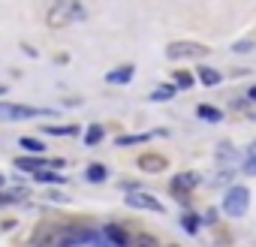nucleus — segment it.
Listing matches in <instances>:
<instances>
[{"label":"nucleus","mask_w":256,"mask_h":247,"mask_svg":"<svg viewBox=\"0 0 256 247\" xmlns=\"http://www.w3.org/2000/svg\"><path fill=\"white\" fill-rule=\"evenodd\" d=\"M126 202H130L133 208H142V211H157V214H163V202H157V196L142 193V190H136V187L126 193Z\"/></svg>","instance_id":"7"},{"label":"nucleus","mask_w":256,"mask_h":247,"mask_svg":"<svg viewBox=\"0 0 256 247\" xmlns=\"http://www.w3.org/2000/svg\"><path fill=\"white\" fill-rule=\"evenodd\" d=\"M90 241H96V232H90L88 226H78V223L60 226L58 247H82V244H90Z\"/></svg>","instance_id":"2"},{"label":"nucleus","mask_w":256,"mask_h":247,"mask_svg":"<svg viewBox=\"0 0 256 247\" xmlns=\"http://www.w3.org/2000/svg\"><path fill=\"white\" fill-rule=\"evenodd\" d=\"M196 187H199V175H196V172H181V175L172 178V193H175V196H187V193H193Z\"/></svg>","instance_id":"8"},{"label":"nucleus","mask_w":256,"mask_h":247,"mask_svg":"<svg viewBox=\"0 0 256 247\" xmlns=\"http://www.w3.org/2000/svg\"><path fill=\"white\" fill-rule=\"evenodd\" d=\"M184 229H187L190 235H196V232H199V217H193V214H187V217H184Z\"/></svg>","instance_id":"23"},{"label":"nucleus","mask_w":256,"mask_h":247,"mask_svg":"<svg viewBox=\"0 0 256 247\" xmlns=\"http://www.w3.org/2000/svg\"><path fill=\"white\" fill-rule=\"evenodd\" d=\"M84 18V6H82V0H54L52 4V10H48V16H46V22H48V28H66L70 22H82Z\"/></svg>","instance_id":"1"},{"label":"nucleus","mask_w":256,"mask_h":247,"mask_svg":"<svg viewBox=\"0 0 256 247\" xmlns=\"http://www.w3.org/2000/svg\"><path fill=\"white\" fill-rule=\"evenodd\" d=\"M196 112H199V118H202V120H220V118H223V112H217L214 106H199Z\"/></svg>","instance_id":"18"},{"label":"nucleus","mask_w":256,"mask_h":247,"mask_svg":"<svg viewBox=\"0 0 256 247\" xmlns=\"http://www.w3.org/2000/svg\"><path fill=\"white\" fill-rule=\"evenodd\" d=\"M102 235H106V238H108V244H114V247H130V244H133V238L126 235L120 226H106V229H102Z\"/></svg>","instance_id":"9"},{"label":"nucleus","mask_w":256,"mask_h":247,"mask_svg":"<svg viewBox=\"0 0 256 247\" xmlns=\"http://www.w3.org/2000/svg\"><path fill=\"white\" fill-rule=\"evenodd\" d=\"M172 94H175V88H172V84H163V88H157V90L151 94V100H169Z\"/></svg>","instance_id":"21"},{"label":"nucleus","mask_w":256,"mask_h":247,"mask_svg":"<svg viewBox=\"0 0 256 247\" xmlns=\"http://www.w3.org/2000/svg\"><path fill=\"white\" fill-rule=\"evenodd\" d=\"M133 66H118V70H112L108 76H106V82H112V84H126V82H130L133 78Z\"/></svg>","instance_id":"11"},{"label":"nucleus","mask_w":256,"mask_h":247,"mask_svg":"<svg viewBox=\"0 0 256 247\" xmlns=\"http://www.w3.org/2000/svg\"><path fill=\"white\" fill-rule=\"evenodd\" d=\"M247 172H256V160H247Z\"/></svg>","instance_id":"27"},{"label":"nucleus","mask_w":256,"mask_h":247,"mask_svg":"<svg viewBox=\"0 0 256 247\" xmlns=\"http://www.w3.org/2000/svg\"><path fill=\"white\" fill-rule=\"evenodd\" d=\"M208 54V48L205 46H199V42H169L166 46V58H172V60H181V58H205Z\"/></svg>","instance_id":"5"},{"label":"nucleus","mask_w":256,"mask_h":247,"mask_svg":"<svg viewBox=\"0 0 256 247\" xmlns=\"http://www.w3.org/2000/svg\"><path fill=\"white\" fill-rule=\"evenodd\" d=\"M253 48V42L250 40H244V42H235V52H250Z\"/></svg>","instance_id":"25"},{"label":"nucleus","mask_w":256,"mask_h":247,"mask_svg":"<svg viewBox=\"0 0 256 247\" xmlns=\"http://www.w3.org/2000/svg\"><path fill=\"white\" fill-rule=\"evenodd\" d=\"M199 78H202V84H208V88H214V84H220V72L217 70H211V66H199V72H196Z\"/></svg>","instance_id":"13"},{"label":"nucleus","mask_w":256,"mask_h":247,"mask_svg":"<svg viewBox=\"0 0 256 247\" xmlns=\"http://www.w3.org/2000/svg\"><path fill=\"white\" fill-rule=\"evenodd\" d=\"M28 190L24 187H12V190H0V205H12V202H24Z\"/></svg>","instance_id":"12"},{"label":"nucleus","mask_w":256,"mask_h":247,"mask_svg":"<svg viewBox=\"0 0 256 247\" xmlns=\"http://www.w3.org/2000/svg\"><path fill=\"white\" fill-rule=\"evenodd\" d=\"M102 139V127L100 124H94V127H88V145H96Z\"/></svg>","instance_id":"20"},{"label":"nucleus","mask_w":256,"mask_h":247,"mask_svg":"<svg viewBox=\"0 0 256 247\" xmlns=\"http://www.w3.org/2000/svg\"><path fill=\"white\" fill-rule=\"evenodd\" d=\"M88 181H94V184H100V181H106L108 178V169L106 166H100V163H94V166H88Z\"/></svg>","instance_id":"15"},{"label":"nucleus","mask_w":256,"mask_h":247,"mask_svg":"<svg viewBox=\"0 0 256 247\" xmlns=\"http://www.w3.org/2000/svg\"><path fill=\"white\" fill-rule=\"evenodd\" d=\"M0 190H4V175H0Z\"/></svg>","instance_id":"30"},{"label":"nucleus","mask_w":256,"mask_h":247,"mask_svg":"<svg viewBox=\"0 0 256 247\" xmlns=\"http://www.w3.org/2000/svg\"><path fill=\"white\" fill-rule=\"evenodd\" d=\"M139 169L142 172H163L166 169V157H160V154H142L139 157Z\"/></svg>","instance_id":"10"},{"label":"nucleus","mask_w":256,"mask_h":247,"mask_svg":"<svg viewBox=\"0 0 256 247\" xmlns=\"http://www.w3.org/2000/svg\"><path fill=\"white\" fill-rule=\"evenodd\" d=\"M34 178L42 181V184H64V181H66V178H60L54 169H40V172H34Z\"/></svg>","instance_id":"14"},{"label":"nucleus","mask_w":256,"mask_h":247,"mask_svg":"<svg viewBox=\"0 0 256 247\" xmlns=\"http://www.w3.org/2000/svg\"><path fill=\"white\" fill-rule=\"evenodd\" d=\"M22 148H24V151H34V154H42V151H46V145H42L40 139H30V136L22 139Z\"/></svg>","instance_id":"19"},{"label":"nucleus","mask_w":256,"mask_h":247,"mask_svg":"<svg viewBox=\"0 0 256 247\" xmlns=\"http://www.w3.org/2000/svg\"><path fill=\"white\" fill-rule=\"evenodd\" d=\"M247 205H250V193L247 187H229L226 196H223V211L229 217H244L247 214Z\"/></svg>","instance_id":"3"},{"label":"nucleus","mask_w":256,"mask_h":247,"mask_svg":"<svg viewBox=\"0 0 256 247\" xmlns=\"http://www.w3.org/2000/svg\"><path fill=\"white\" fill-rule=\"evenodd\" d=\"M58 235H60V226L58 223H42V226L34 229L30 244L34 247H58Z\"/></svg>","instance_id":"6"},{"label":"nucleus","mask_w":256,"mask_h":247,"mask_svg":"<svg viewBox=\"0 0 256 247\" xmlns=\"http://www.w3.org/2000/svg\"><path fill=\"white\" fill-rule=\"evenodd\" d=\"M175 84H178V88H184V90H187V88H193V84H196V82H193V72L178 70V72H175Z\"/></svg>","instance_id":"17"},{"label":"nucleus","mask_w":256,"mask_h":247,"mask_svg":"<svg viewBox=\"0 0 256 247\" xmlns=\"http://www.w3.org/2000/svg\"><path fill=\"white\" fill-rule=\"evenodd\" d=\"M40 114H52L46 108H34V106H18V102H0V118L4 120H30Z\"/></svg>","instance_id":"4"},{"label":"nucleus","mask_w":256,"mask_h":247,"mask_svg":"<svg viewBox=\"0 0 256 247\" xmlns=\"http://www.w3.org/2000/svg\"><path fill=\"white\" fill-rule=\"evenodd\" d=\"M247 100H250V102L256 100V88H250V94H247Z\"/></svg>","instance_id":"28"},{"label":"nucleus","mask_w":256,"mask_h":247,"mask_svg":"<svg viewBox=\"0 0 256 247\" xmlns=\"http://www.w3.org/2000/svg\"><path fill=\"white\" fill-rule=\"evenodd\" d=\"M169 247H178V244H169Z\"/></svg>","instance_id":"31"},{"label":"nucleus","mask_w":256,"mask_h":247,"mask_svg":"<svg viewBox=\"0 0 256 247\" xmlns=\"http://www.w3.org/2000/svg\"><path fill=\"white\" fill-rule=\"evenodd\" d=\"M48 199H52V202H66V196H64V193H48Z\"/></svg>","instance_id":"26"},{"label":"nucleus","mask_w":256,"mask_h":247,"mask_svg":"<svg viewBox=\"0 0 256 247\" xmlns=\"http://www.w3.org/2000/svg\"><path fill=\"white\" fill-rule=\"evenodd\" d=\"M4 94H6V84H0V96H4Z\"/></svg>","instance_id":"29"},{"label":"nucleus","mask_w":256,"mask_h":247,"mask_svg":"<svg viewBox=\"0 0 256 247\" xmlns=\"http://www.w3.org/2000/svg\"><path fill=\"white\" fill-rule=\"evenodd\" d=\"M48 133H52V136H76L78 127H48Z\"/></svg>","instance_id":"22"},{"label":"nucleus","mask_w":256,"mask_h":247,"mask_svg":"<svg viewBox=\"0 0 256 247\" xmlns=\"http://www.w3.org/2000/svg\"><path fill=\"white\" fill-rule=\"evenodd\" d=\"M139 142H148V136H120L118 145H139Z\"/></svg>","instance_id":"24"},{"label":"nucleus","mask_w":256,"mask_h":247,"mask_svg":"<svg viewBox=\"0 0 256 247\" xmlns=\"http://www.w3.org/2000/svg\"><path fill=\"white\" fill-rule=\"evenodd\" d=\"M133 247H160V241H157L151 232H139L136 241H133Z\"/></svg>","instance_id":"16"}]
</instances>
